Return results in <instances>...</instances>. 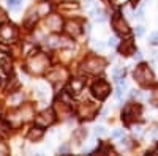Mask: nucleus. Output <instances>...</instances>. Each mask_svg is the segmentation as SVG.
<instances>
[{
	"instance_id": "1",
	"label": "nucleus",
	"mask_w": 158,
	"mask_h": 156,
	"mask_svg": "<svg viewBox=\"0 0 158 156\" xmlns=\"http://www.w3.org/2000/svg\"><path fill=\"white\" fill-rule=\"evenodd\" d=\"M133 76H135V79H136L141 85H144V87L150 85V84L153 82V73H152V70L147 66L146 63H141L139 66H136Z\"/></svg>"
},
{
	"instance_id": "2",
	"label": "nucleus",
	"mask_w": 158,
	"mask_h": 156,
	"mask_svg": "<svg viewBox=\"0 0 158 156\" xmlns=\"http://www.w3.org/2000/svg\"><path fill=\"white\" fill-rule=\"evenodd\" d=\"M109 92H111L109 84L106 81H103V79L97 81L94 85H92V93H94V96H97L98 99H104L109 95Z\"/></svg>"
},
{
	"instance_id": "3",
	"label": "nucleus",
	"mask_w": 158,
	"mask_h": 156,
	"mask_svg": "<svg viewBox=\"0 0 158 156\" xmlns=\"http://www.w3.org/2000/svg\"><path fill=\"white\" fill-rule=\"evenodd\" d=\"M112 27L117 33H120V35H128L130 33V27H128L127 21L123 19V16L120 14V13H115V14L112 16Z\"/></svg>"
},
{
	"instance_id": "4",
	"label": "nucleus",
	"mask_w": 158,
	"mask_h": 156,
	"mask_svg": "<svg viewBox=\"0 0 158 156\" xmlns=\"http://www.w3.org/2000/svg\"><path fill=\"white\" fill-rule=\"evenodd\" d=\"M103 68H104V60L98 57H90L84 62V70L89 73H98V71H103Z\"/></svg>"
},
{
	"instance_id": "5",
	"label": "nucleus",
	"mask_w": 158,
	"mask_h": 156,
	"mask_svg": "<svg viewBox=\"0 0 158 156\" xmlns=\"http://www.w3.org/2000/svg\"><path fill=\"white\" fill-rule=\"evenodd\" d=\"M141 115V106L139 104H127V107L123 109V120L125 123H130L131 120L138 118Z\"/></svg>"
},
{
	"instance_id": "6",
	"label": "nucleus",
	"mask_w": 158,
	"mask_h": 156,
	"mask_svg": "<svg viewBox=\"0 0 158 156\" xmlns=\"http://www.w3.org/2000/svg\"><path fill=\"white\" fill-rule=\"evenodd\" d=\"M52 122H54V114H52L51 110H44V112H41V114H40L36 118H35V123H36L38 126H41V128L51 125Z\"/></svg>"
},
{
	"instance_id": "7",
	"label": "nucleus",
	"mask_w": 158,
	"mask_h": 156,
	"mask_svg": "<svg viewBox=\"0 0 158 156\" xmlns=\"http://www.w3.org/2000/svg\"><path fill=\"white\" fill-rule=\"evenodd\" d=\"M13 36H15V29H13L11 25H3V27L0 29V38H2V40L8 41Z\"/></svg>"
},
{
	"instance_id": "8",
	"label": "nucleus",
	"mask_w": 158,
	"mask_h": 156,
	"mask_svg": "<svg viewBox=\"0 0 158 156\" xmlns=\"http://www.w3.org/2000/svg\"><path fill=\"white\" fill-rule=\"evenodd\" d=\"M46 24L49 25L52 30H60V27H62V19H60L59 16H49V18L46 19Z\"/></svg>"
},
{
	"instance_id": "9",
	"label": "nucleus",
	"mask_w": 158,
	"mask_h": 156,
	"mask_svg": "<svg viewBox=\"0 0 158 156\" xmlns=\"http://www.w3.org/2000/svg\"><path fill=\"white\" fill-rule=\"evenodd\" d=\"M120 52L123 55H128V54H133V50H135V46H133V40H127L123 41V44H120Z\"/></svg>"
},
{
	"instance_id": "10",
	"label": "nucleus",
	"mask_w": 158,
	"mask_h": 156,
	"mask_svg": "<svg viewBox=\"0 0 158 156\" xmlns=\"http://www.w3.org/2000/svg\"><path fill=\"white\" fill-rule=\"evenodd\" d=\"M82 87H84V81L82 79H73V82L70 85V88L73 90L71 93H79L82 90Z\"/></svg>"
},
{
	"instance_id": "11",
	"label": "nucleus",
	"mask_w": 158,
	"mask_h": 156,
	"mask_svg": "<svg viewBox=\"0 0 158 156\" xmlns=\"http://www.w3.org/2000/svg\"><path fill=\"white\" fill-rule=\"evenodd\" d=\"M0 68H2V71L5 74H10V71H11V62H10V58L3 57L2 60H0Z\"/></svg>"
},
{
	"instance_id": "12",
	"label": "nucleus",
	"mask_w": 158,
	"mask_h": 156,
	"mask_svg": "<svg viewBox=\"0 0 158 156\" xmlns=\"http://www.w3.org/2000/svg\"><path fill=\"white\" fill-rule=\"evenodd\" d=\"M67 29H68V33H71V35H74V36L81 33V30L77 29V22H76V21H74V22L70 21V22L67 24Z\"/></svg>"
},
{
	"instance_id": "13",
	"label": "nucleus",
	"mask_w": 158,
	"mask_h": 156,
	"mask_svg": "<svg viewBox=\"0 0 158 156\" xmlns=\"http://www.w3.org/2000/svg\"><path fill=\"white\" fill-rule=\"evenodd\" d=\"M41 137H43V129H38V128L35 129L33 128L32 131L29 133V139L30 140H38V139H41Z\"/></svg>"
},
{
	"instance_id": "14",
	"label": "nucleus",
	"mask_w": 158,
	"mask_h": 156,
	"mask_svg": "<svg viewBox=\"0 0 158 156\" xmlns=\"http://www.w3.org/2000/svg\"><path fill=\"white\" fill-rule=\"evenodd\" d=\"M21 3H22L21 0H6V5L11 11H18L21 8Z\"/></svg>"
},
{
	"instance_id": "15",
	"label": "nucleus",
	"mask_w": 158,
	"mask_h": 156,
	"mask_svg": "<svg viewBox=\"0 0 158 156\" xmlns=\"http://www.w3.org/2000/svg\"><path fill=\"white\" fill-rule=\"evenodd\" d=\"M85 134H87L85 131H82V129H79V131H77V133L74 134V136L77 137V139H76V140H77L76 144H81V140H82V137H85Z\"/></svg>"
},
{
	"instance_id": "16",
	"label": "nucleus",
	"mask_w": 158,
	"mask_h": 156,
	"mask_svg": "<svg viewBox=\"0 0 158 156\" xmlns=\"http://www.w3.org/2000/svg\"><path fill=\"white\" fill-rule=\"evenodd\" d=\"M149 43L150 44H158V32H153L149 38Z\"/></svg>"
},
{
	"instance_id": "17",
	"label": "nucleus",
	"mask_w": 158,
	"mask_h": 156,
	"mask_svg": "<svg viewBox=\"0 0 158 156\" xmlns=\"http://www.w3.org/2000/svg\"><path fill=\"white\" fill-rule=\"evenodd\" d=\"M123 134V131H122V129H115V131L111 134V137H114V139H117V137H120Z\"/></svg>"
},
{
	"instance_id": "18",
	"label": "nucleus",
	"mask_w": 158,
	"mask_h": 156,
	"mask_svg": "<svg viewBox=\"0 0 158 156\" xmlns=\"http://www.w3.org/2000/svg\"><path fill=\"white\" fill-rule=\"evenodd\" d=\"M6 153H8V147L0 142V154H6Z\"/></svg>"
},
{
	"instance_id": "19",
	"label": "nucleus",
	"mask_w": 158,
	"mask_h": 156,
	"mask_svg": "<svg viewBox=\"0 0 158 156\" xmlns=\"http://www.w3.org/2000/svg\"><path fill=\"white\" fill-rule=\"evenodd\" d=\"M95 133L101 136V134H104V133H106V131H104V128H103V126H97V128H95Z\"/></svg>"
},
{
	"instance_id": "20",
	"label": "nucleus",
	"mask_w": 158,
	"mask_h": 156,
	"mask_svg": "<svg viewBox=\"0 0 158 156\" xmlns=\"http://www.w3.org/2000/svg\"><path fill=\"white\" fill-rule=\"evenodd\" d=\"M136 18H138V19H142V18H144V8H139V10H138Z\"/></svg>"
},
{
	"instance_id": "21",
	"label": "nucleus",
	"mask_w": 158,
	"mask_h": 156,
	"mask_svg": "<svg viewBox=\"0 0 158 156\" xmlns=\"http://www.w3.org/2000/svg\"><path fill=\"white\" fill-rule=\"evenodd\" d=\"M108 46H117V38H109V40H108Z\"/></svg>"
},
{
	"instance_id": "22",
	"label": "nucleus",
	"mask_w": 158,
	"mask_h": 156,
	"mask_svg": "<svg viewBox=\"0 0 158 156\" xmlns=\"http://www.w3.org/2000/svg\"><path fill=\"white\" fill-rule=\"evenodd\" d=\"M136 35L138 36H142L144 35V27H141V25H139V27H136Z\"/></svg>"
},
{
	"instance_id": "23",
	"label": "nucleus",
	"mask_w": 158,
	"mask_h": 156,
	"mask_svg": "<svg viewBox=\"0 0 158 156\" xmlns=\"http://www.w3.org/2000/svg\"><path fill=\"white\" fill-rule=\"evenodd\" d=\"M94 47H95V49H103V47H104V44H103V43H95V44H94Z\"/></svg>"
},
{
	"instance_id": "24",
	"label": "nucleus",
	"mask_w": 158,
	"mask_h": 156,
	"mask_svg": "<svg viewBox=\"0 0 158 156\" xmlns=\"http://www.w3.org/2000/svg\"><path fill=\"white\" fill-rule=\"evenodd\" d=\"M19 101H21V98H19V96H13V98H11V102H15V104H18Z\"/></svg>"
},
{
	"instance_id": "25",
	"label": "nucleus",
	"mask_w": 158,
	"mask_h": 156,
	"mask_svg": "<svg viewBox=\"0 0 158 156\" xmlns=\"http://www.w3.org/2000/svg\"><path fill=\"white\" fill-rule=\"evenodd\" d=\"M67 151H68L67 147H60V148H59V153H67Z\"/></svg>"
},
{
	"instance_id": "26",
	"label": "nucleus",
	"mask_w": 158,
	"mask_h": 156,
	"mask_svg": "<svg viewBox=\"0 0 158 156\" xmlns=\"http://www.w3.org/2000/svg\"><path fill=\"white\" fill-rule=\"evenodd\" d=\"M141 57H142V55H141V52H136V54H135V58H138V60H141Z\"/></svg>"
},
{
	"instance_id": "27",
	"label": "nucleus",
	"mask_w": 158,
	"mask_h": 156,
	"mask_svg": "<svg viewBox=\"0 0 158 156\" xmlns=\"http://www.w3.org/2000/svg\"><path fill=\"white\" fill-rule=\"evenodd\" d=\"M155 154H158V147H156V150H155Z\"/></svg>"
}]
</instances>
